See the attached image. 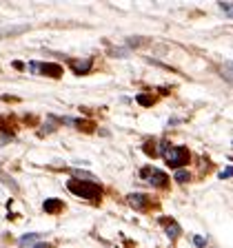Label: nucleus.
I'll return each mask as SVG.
<instances>
[{
	"label": "nucleus",
	"instance_id": "13",
	"mask_svg": "<svg viewBox=\"0 0 233 248\" xmlns=\"http://www.w3.org/2000/svg\"><path fill=\"white\" fill-rule=\"evenodd\" d=\"M220 7H222L227 14H231V5H229V2H220Z\"/></svg>",
	"mask_w": 233,
	"mask_h": 248
},
{
	"label": "nucleus",
	"instance_id": "11",
	"mask_svg": "<svg viewBox=\"0 0 233 248\" xmlns=\"http://www.w3.org/2000/svg\"><path fill=\"white\" fill-rule=\"evenodd\" d=\"M231 173H233V170H231V166H227V169H224L222 173H220V180H224V177H231Z\"/></svg>",
	"mask_w": 233,
	"mask_h": 248
},
{
	"label": "nucleus",
	"instance_id": "3",
	"mask_svg": "<svg viewBox=\"0 0 233 248\" xmlns=\"http://www.w3.org/2000/svg\"><path fill=\"white\" fill-rule=\"evenodd\" d=\"M29 69H31V71H40L42 76H51V78H60L62 76V67H60V64H42V62H31Z\"/></svg>",
	"mask_w": 233,
	"mask_h": 248
},
{
	"label": "nucleus",
	"instance_id": "12",
	"mask_svg": "<svg viewBox=\"0 0 233 248\" xmlns=\"http://www.w3.org/2000/svg\"><path fill=\"white\" fill-rule=\"evenodd\" d=\"M193 242H196V246H207V242H204V239H202V237H196V239H193Z\"/></svg>",
	"mask_w": 233,
	"mask_h": 248
},
{
	"label": "nucleus",
	"instance_id": "7",
	"mask_svg": "<svg viewBox=\"0 0 233 248\" xmlns=\"http://www.w3.org/2000/svg\"><path fill=\"white\" fill-rule=\"evenodd\" d=\"M71 67L76 73H84L91 69V60H84V62H71Z\"/></svg>",
	"mask_w": 233,
	"mask_h": 248
},
{
	"label": "nucleus",
	"instance_id": "10",
	"mask_svg": "<svg viewBox=\"0 0 233 248\" xmlns=\"http://www.w3.org/2000/svg\"><path fill=\"white\" fill-rule=\"evenodd\" d=\"M138 102L145 104V107H149V104H153V98H149V95H138Z\"/></svg>",
	"mask_w": 233,
	"mask_h": 248
},
{
	"label": "nucleus",
	"instance_id": "1",
	"mask_svg": "<svg viewBox=\"0 0 233 248\" xmlns=\"http://www.w3.org/2000/svg\"><path fill=\"white\" fill-rule=\"evenodd\" d=\"M67 188L78 197H84V200H98L102 195V188H100L96 182H84V180H69Z\"/></svg>",
	"mask_w": 233,
	"mask_h": 248
},
{
	"label": "nucleus",
	"instance_id": "6",
	"mask_svg": "<svg viewBox=\"0 0 233 248\" xmlns=\"http://www.w3.org/2000/svg\"><path fill=\"white\" fill-rule=\"evenodd\" d=\"M62 206H65V204H62L60 200H56V197H51V200H45V204H42V208H45L49 215H51V213H58Z\"/></svg>",
	"mask_w": 233,
	"mask_h": 248
},
{
	"label": "nucleus",
	"instance_id": "8",
	"mask_svg": "<svg viewBox=\"0 0 233 248\" xmlns=\"http://www.w3.org/2000/svg\"><path fill=\"white\" fill-rule=\"evenodd\" d=\"M178 232H180V228H178V224H173V222H166V235H169L171 239H176V237H178Z\"/></svg>",
	"mask_w": 233,
	"mask_h": 248
},
{
	"label": "nucleus",
	"instance_id": "2",
	"mask_svg": "<svg viewBox=\"0 0 233 248\" xmlns=\"http://www.w3.org/2000/svg\"><path fill=\"white\" fill-rule=\"evenodd\" d=\"M162 157H165V162L169 166H173V169H180V166L189 164V160H191V153H189V149H184V146L162 144Z\"/></svg>",
	"mask_w": 233,
	"mask_h": 248
},
{
	"label": "nucleus",
	"instance_id": "4",
	"mask_svg": "<svg viewBox=\"0 0 233 248\" xmlns=\"http://www.w3.org/2000/svg\"><path fill=\"white\" fill-rule=\"evenodd\" d=\"M142 177H149V182L153 186H166V182H169V177L162 173V170H158V169H142Z\"/></svg>",
	"mask_w": 233,
	"mask_h": 248
},
{
	"label": "nucleus",
	"instance_id": "5",
	"mask_svg": "<svg viewBox=\"0 0 233 248\" xmlns=\"http://www.w3.org/2000/svg\"><path fill=\"white\" fill-rule=\"evenodd\" d=\"M129 204L133 208H145L147 204H149V200H147V195H142V193H131V195H129Z\"/></svg>",
	"mask_w": 233,
	"mask_h": 248
},
{
	"label": "nucleus",
	"instance_id": "14",
	"mask_svg": "<svg viewBox=\"0 0 233 248\" xmlns=\"http://www.w3.org/2000/svg\"><path fill=\"white\" fill-rule=\"evenodd\" d=\"M33 248H49V244H36Z\"/></svg>",
	"mask_w": 233,
	"mask_h": 248
},
{
	"label": "nucleus",
	"instance_id": "9",
	"mask_svg": "<svg viewBox=\"0 0 233 248\" xmlns=\"http://www.w3.org/2000/svg\"><path fill=\"white\" fill-rule=\"evenodd\" d=\"M176 180L184 184V182H189L191 177H189V173H186V170H182V169H180V170H176Z\"/></svg>",
	"mask_w": 233,
	"mask_h": 248
}]
</instances>
